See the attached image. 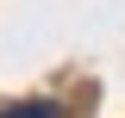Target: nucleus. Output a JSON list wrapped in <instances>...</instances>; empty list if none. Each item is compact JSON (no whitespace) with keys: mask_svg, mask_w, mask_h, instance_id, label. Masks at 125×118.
Returning <instances> with one entry per match:
<instances>
[{"mask_svg":"<svg viewBox=\"0 0 125 118\" xmlns=\"http://www.w3.org/2000/svg\"><path fill=\"white\" fill-rule=\"evenodd\" d=\"M0 118H56V112H50V106H6Z\"/></svg>","mask_w":125,"mask_h":118,"instance_id":"nucleus-1","label":"nucleus"}]
</instances>
